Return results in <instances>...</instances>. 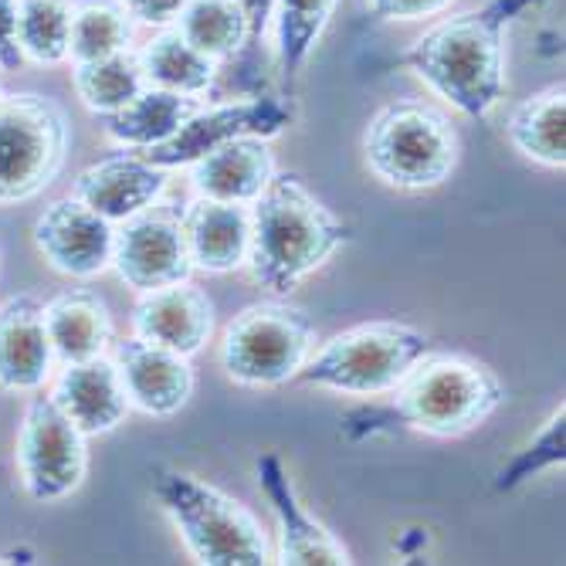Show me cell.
Instances as JSON below:
<instances>
[{
	"label": "cell",
	"mask_w": 566,
	"mask_h": 566,
	"mask_svg": "<svg viewBox=\"0 0 566 566\" xmlns=\"http://www.w3.org/2000/svg\"><path fill=\"white\" fill-rule=\"evenodd\" d=\"M387 400L353 407L339 421L346 441L377 434L461 438L482 428L505 403V384L492 367L465 353H424L410 374L384 394Z\"/></svg>",
	"instance_id": "cell-1"
},
{
	"label": "cell",
	"mask_w": 566,
	"mask_h": 566,
	"mask_svg": "<svg viewBox=\"0 0 566 566\" xmlns=\"http://www.w3.org/2000/svg\"><path fill=\"white\" fill-rule=\"evenodd\" d=\"M539 0H485L431 24L400 51V65L415 72L438 98L469 119H489L505 95V31Z\"/></svg>",
	"instance_id": "cell-2"
},
{
	"label": "cell",
	"mask_w": 566,
	"mask_h": 566,
	"mask_svg": "<svg viewBox=\"0 0 566 566\" xmlns=\"http://www.w3.org/2000/svg\"><path fill=\"white\" fill-rule=\"evenodd\" d=\"M251 208V279L272 295H289L316 275L353 238L326 203L302 184L298 174H279Z\"/></svg>",
	"instance_id": "cell-3"
},
{
	"label": "cell",
	"mask_w": 566,
	"mask_h": 566,
	"mask_svg": "<svg viewBox=\"0 0 566 566\" xmlns=\"http://www.w3.org/2000/svg\"><path fill=\"white\" fill-rule=\"evenodd\" d=\"M149 489L197 563L203 566L272 563V549L259 516L248 505H241L234 495L180 469H153Z\"/></svg>",
	"instance_id": "cell-4"
},
{
	"label": "cell",
	"mask_w": 566,
	"mask_h": 566,
	"mask_svg": "<svg viewBox=\"0 0 566 566\" xmlns=\"http://www.w3.org/2000/svg\"><path fill=\"white\" fill-rule=\"evenodd\" d=\"M424 353H431V339L418 326L400 319L359 323L313 349L292 384L346 397H384Z\"/></svg>",
	"instance_id": "cell-5"
},
{
	"label": "cell",
	"mask_w": 566,
	"mask_h": 566,
	"mask_svg": "<svg viewBox=\"0 0 566 566\" xmlns=\"http://www.w3.org/2000/svg\"><path fill=\"white\" fill-rule=\"evenodd\" d=\"M461 157V143L448 116L421 98H394L380 106L364 133L370 174L394 190H434Z\"/></svg>",
	"instance_id": "cell-6"
},
{
	"label": "cell",
	"mask_w": 566,
	"mask_h": 566,
	"mask_svg": "<svg viewBox=\"0 0 566 566\" xmlns=\"http://www.w3.org/2000/svg\"><path fill=\"white\" fill-rule=\"evenodd\" d=\"M69 113L41 92L0 95V208L34 200L65 167Z\"/></svg>",
	"instance_id": "cell-7"
},
{
	"label": "cell",
	"mask_w": 566,
	"mask_h": 566,
	"mask_svg": "<svg viewBox=\"0 0 566 566\" xmlns=\"http://www.w3.org/2000/svg\"><path fill=\"white\" fill-rule=\"evenodd\" d=\"M316 349V326L285 302L248 305L221 339V367L241 387H285Z\"/></svg>",
	"instance_id": "cell-8"
},
{
	"label": "cell",
	"mask_w": 566,
	"mask_h": 566,
	"mask_svg": "<svg viewBox=\"0 0 566 566\" xmlns=\"http://www.w3.org/2000/svg\"><path fill=\"white\" fill-rule=\"evenodd\" d=\"M85 441L88 438L62 415V407L51 400V394H28L14 441V465L24 495L38 505L75 495L88 475Z\"/></svg>",
	"instance_id": "cell-9"
},
{
	"label": "cell",
	"mask_w": 566,
	"mask_h": 566,
	"mask_svg": "<svg viewBox=\"0 0 566 566\" xmlns=\"http://www.w3.org/2000/svg\"><path fill=\"white\" fill-rule=\"evenodd\" d=\"M295 109L285 98H244V102H221L211 109H197L170 139L139 149L143 157L160 170H180L197 164L203 153H211L238 136H262L272 139L285 126H292Z\"/></svg>",
	"instance_id": "cell-10"
},
{
	"label": "cell",
	"mask_w": 566,
	"mask_h": 566,
	"mask_svg": "<svg viewBox=\"0 0 566 566\" xmlns=\"http://www.w3.org/2000/svg\"><path fill=\"white\" fill-rule=\"evenodd\" d=\"M31 241L38 254L65 279L88 282L113 269L116 228L102 214H95L78 197H59L34 218Z\"/></svg>",
	"instance_id": "cell-11"
},
{
	"label": "cell",
	"mask_w": 566,
	"mask_h": 566,
	"mask_svg": "<svg viewBox=\"0 0 566 566\" xmlns=\"http://www.w3.org/2000/svg\"><path fill=\"white\" fill-rule=\"evenodd\" d=\"M109 359L116 364L129 407L143 410L149 418H174L193 397L190 356H180L139 336H126L113 339Z\"/></svg>",
	"instance_id": "cell-12"
},
{
	"label": "cell",
	"mask_w": 566,
	"mask_h": 566,
	"mask_svg": "<svg viewBox=\"0 0 566 566\" xmlns=\"http://www.w3.org/2000/svg\"><path fill=\"white\" fill-rule=\"evenodd\" d=\"M113 269L133 292L187 282L193 265L180 231V218L143 211L123 221L113 244Z\"/></svg>",
	"instance_id": "cell-13"
},
{
	"label": "cell",
	"mask_w": 566,
	"mask_h": 566,
	"mask_svg": "<svg viewBox=\"0 0 566 566\" xmlns=\"http://www.w3.org/2000/svg\"><path fill=\"white\" fill-rule=\"evenodd\" d=\"M259 485L272 505L275 530H279V563L285 566H346L349 549L323 526L313 512L298 502V492L289 479V469L279 454H262L254 465Z\"/></svg>",
	"instance_id": "cell-14"
},
{
	"label": "cell",
	"mask_w": 566,
	"mask_h": 566,
	"mask_svg": "<svg viewBox=\"0 0 566 566\" xmlns=\"http://www.w3.org/2000/svg\"><path fill=\"white\" fill-rule=\"evenodd\" d=\"M164 190H167V170L153 167L139 149L113 153V157L85 167L72 180V197L88 203L95 214H102L113 224H123L149 211Z\"/></svg>",
	"instance_id": "cell-15"
},
{
	"label": "cell",
	"mask_w": 566,
	"mask_h": 566,
	"mask_svg": "<svg viewBox=\"0 0 566 566\" xmlns=\"http://www.w3.org/2000/svg\"><path fill=\"white\" fill-rule=\"evenodd\" d=\"M214 333V302L208 292L177 282L164 289L139 292L133 305V336L160 343L180 356H193L211 343Z\"/></svg>",
	"instance_id": "cell-16"
},
{
	"label": "cell",
	"mask_w": 566,
	"mask_h": 566,
	"mask_svg": "<svg viewBox=\"0 0 566 566\" xmlns=\"http://www.w3.org/2000/svg\"><path fill=\"white\" fill-rule=\"evenodd\" d=\"M55 374L44 329V302L31 292L0 305V390L38 394Z\"/></svg>",
	"instance_id": "cell-17"
},
{
	"label": "cell",
	"mask_w": 566,
	"mask_h": 566,
	"mask_svg": "<svg viewBox=\"0 0 566 566\" xmlns=\"http://www.w3.org/2000/svg\"><path fill=\"white\" fill-rule=\"evenodd\" d=\"M48 394L85 438L116 431L129 415V400L109 353L82 359V364H65Z\"/></svg>",
	"instance_id": "cell-18"
},
{
	"label": "cell",
	"mask_w": 566,
	"mask_h": 566,
	"mask_svg": "<svg viewBox=\"0 0 566 566\" xmlns=\"http://www.w3.org/2000/svg\"><path fill=\"white\" fill-rule=\"evenodd\" d=\"M190 265L211 275H228L248 265L251 244V211L244 203H224L197 197L180 218Z\"/></svg>",
	"instance_id": "cell-19"
},
{
	"label": "cell",
	"mask_w": 566,
	"mask_h": 566,
	"mask_svg": "<svg viewBox=\"0 0 566 566\" xmlns=\"http://www.w3.org/2000/svg\"><path fill=\"white\" fill-rule=\"evenodd\" d=\"M275 177L272 146L262 136H238L190 164V180L200 197L224 203H254Z\"/></svg>",
	"instance_id": "cell-20"
},
{
	"label": "cell",
	"mask_w": 566,
	"mask_h": 566,
	"mask_svg": "<svg viewBox=\"0 0 566 566\" xmlns=\"http://www.w3.org/2000/svg\"><path fill=\"white\" fill-rule=\"evenodd\" d=\"M44 329L55 364H82L106 356L116 333L109 305L88 289H65L44 302Z\"/></svg>",
	"instance_id": "cell-21"
},
{
	"label": "cell",
	"mask_w": 566,
	"mask_h": 566,
	"mask_svg": "<svg viewBox=\"0 0 566 566\" xmlns=\"http://www.w3.org/2000/svg\"><path fill=\"white\" fill-rule=\"evenodd\" d=\"M505 136L526 160L563 170L566 167V88L563 82L523 98L505 123Z\"/></svg>",
	"instance_id": "cell-22"
},
{
	"label": "cell",
	"mask_w": 566,
	"mask_h": 566,
	"mask_svg": "<svg viewBox=\"0 0 566 566\" xmlns=\"http://www.w3.org/2000/svg\"><path fill=\"white\" fill-rule=\"evenodd\" d=\"M197 109L200 106H197L193 95H180V92L146 85L133 102H126L119 113H109L102 119H106L109 139H116L119 146L149 149V146L170 139Z\"/></svg>",
	"instance_id": "cell-23"
},
{
	"label": "cell",
	"mask_w": 566,
	"mask_h": 566,
	"mask_svg": "<svg viewBox=\"0 0 566 566\" xmlns=\"http://www.w3.org/2000/svg\"><path fill=\"white\" fill-rule=\"evenodd\" d=\"M139 65H143L146 85L193 95V98L208 92L218 75V62L200 55L177 28H160L153 34L146 48L139 51Z\"/></svg>",
	"instance_id": "cell-24"
},
{
	"label": "cell",
	"mask_w": 566,
	"mask_h": 566,
	"mask_svg": "<svg viewBox=\"0 0 566 566\" xmlns=\"http://www.w3.org/2000/svg\"><path fill=\"white\" fill-rule=\"evenodd\" d=\"M72 88L88 113L109 116L146 88V75L136 51H116L95 62H72Z\"/></svg>",
	"instance_id": "cell-25"
},
{
	"label": "cell",
	"mask_w": 566,
	"mask_h": 566,
	"mask_svg": "<svg viewBox=\"0 0 566 566\" xmlns=\"http://www.w3.org/2000/svg\"><path fill=\"white\" fill-rule=\"evenodd\" d=\"M336 4L339 0H275V59L289 82L313 59L319 38L336 14Z\"/></svg>",
	"instance_id": "cell-26"
},
{
	"label": "cell",
	"mask_w": 566,
	"mask_h": 566,
	"mask_svg": "<svg viewBox=\"0 0 566 566\" xmlns=\"http://www.w3.org/2000/svg\"><path fill=\"white\" fill-rule=\"evenodd\" d=\"M18 44L24 65H65L72 44V0H18Z\"/></svg>",
	"instance_id": "cell-27"
},
{
	"label": "cell",
	"mask_w": 566,
	"mask_h": 566,
	"mask_svg": "<svg viewBox=\"0 0 566 566\" xmlns=\"http://www.w3.org/2000/svg\"><path fill=\"white\" fill-rule=\"evenodd\" d=\"M177 31L211 62H228L248 44V21L234 0H190Z\"/></svg>",
	"instance_id": "cell-28"
},
{
	"label": "cell",
	"mask_w": 566,
	"mask_h": 566,
	"mask_svg": "<svg viewBox=\"0 0 566 566\" xmlns=\"http://www.w3.org/2000/svg\"><path fill=\"white\" fill-rule=\"evenodd\" d=\"M133 18L119 0H75L72 4V44L69 62H95L129 51Z\"/></svg>",
	"instance_id": "cell-29"
},
{
	"label": "cell",
	"mask_w": 566,
	"mask_h": 566,
	"mask_svg": "<svg viewBox=\"0 0 566 566\" xmlns=\"http://www.w3.org/2000/svg\"><path fill=\"white\" fill-rule=\"evenodd\" d=\"M563 458H566V410L559 403L539 428V434L502 465V472L495 475V492H516L539 472L563 465Z\"/></svg>",
	"instance_id": "cell-30"
},
{
	"label": "cell",
	"mask_w": 566,
	"mask_h": 566,
	"mask_svg": "<svg viewBox=\"0 0 566 566\" xmlns=\"http://www.w3.org/2000/svg\"><path fill=\"white\" fill-rule=\"evenodd\" d=\"M454 0H367V11L380 24H407V21H424L441 11H448Z\"/></svg>",
	"instance_id": "cell-31"
},
{
	"label": "cell",
	"mask_w": 566,
	"mask_h": 566,
	"mask_svg": "<svg viewBox=\"0 0 566 566\" xmlns=\"http://www.w3.org/2000/svg\"><path fill=\"white\" fill-rule=\"evenodd\" d=\"M126 8V14L136 21V24H146V28H174L180 11L190 4V0H119Z\"/></svg>",
	"instance_id": "cell-32"
},
{
	"label": "cell",
	"mask_w": 566,
	"mask_h": 566,
	"mask_svg": "<svg viewBox=\"0 0 566 566\" xmlns=\"http://www.w3.org/2000/svg\"><path fill=\"white\" fill-rule=\"evenodd\" d=\"M24 65L18 44V0H0V72H18Z\"/></svg>",
	"instance_id": "cell-33"
},
{
	"label": "cell",
	"mask_w": 566,
	"mask_h": 566,
	"mask_svg": "<svg viewBox=\"0 0 566 566\" xmlns=\"http://www.w3.org/2000/svg\"><path fill=\"white\" fill-rule=\"evenodd\" d=\"M241 8L244 21H248V48L259 51L269 28H272V18H275V0H234Z\"/></svg>",
	"instance_id": "cell-34"
},
{
	"label": "cell",
	"mask_w": 566,
	"mask_h": 566,
	"mask_svg": "<svg viewBox=\"0 0 566 566\" xmlns=\"http://www.w3.org/2000/svg\"><path fill=\"white\" fill-rule=\"evenodd\" d=\"M0 95H4V88H0Z\"/></svg>",
	"instance_id": "cell-35"
}]
</instances>
